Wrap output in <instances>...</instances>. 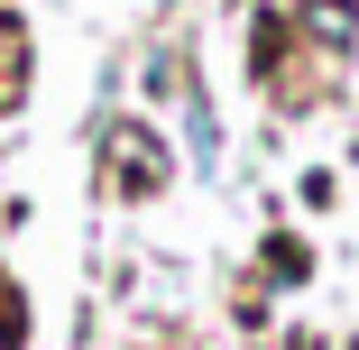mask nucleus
Here are the masks:
<instances>
[{"label":"nucleus","instance_id":"obj_4","mask_svg":"<svg viewBox=\"0 0 359 350\" xmlns=\"http://www.w3.org/2000/svg\"><path fill=\"white\" fill-rule=\"evenodd\" d=\"M267 276L276 286H304V240H267Z\"/></svg>","mask_w":359,"mask_h":350},{"label":"nucleus","instance_id":"obj_1","mask_svg":"<svg viewBox=\"0 0 359 350\" xmlns=\"http://www.w3.org/2000/svg\"><path fill=\"white\" fill-rule=\"evenodd\" d=\"M166 175H175V157H166V138H157L148 120H129V129H111V184H120L129 203H148V194H166Z\"/></svg>","mask_w":359,"mask_h":350},{"label":"nucleus","instance_id":"obj_3","mask_svg":"<svg viewBox=\"0 0 359 350\" xmlns=\"http://www.w3.org/2000/svg\"><path fill=\"white\" fill-rule=\"evenodd\" d=\"M184 148H194V166H203V175L222 166V120H212V102H203V93H184Z\"/></svg>","mask_w":359,"mask_h":350},{"label":"nucleus","instance_id":"obj_2","mask_svg":"<svg viewBox=\"0 0 359 350\" xmlns=\"http://www.w3.org/2000/svg\"><path fill=\"white\" fill-rule=\"evenodd\" d=\"M304 28L323 55H350L359 46V0H304Z\"/></svg>","mask_w":359,"mask_h":350}]
</instances>
